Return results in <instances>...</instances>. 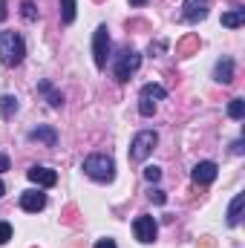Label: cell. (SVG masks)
Segmentation results:
<instances>
[{
  "mask_svg": "<svg viewBox=\"0 0 245 248\" xmlns=\"http://www.w3.org/2000/svg\"><path fill=\"white\" fill-rule=\"evenodd\" d=\"M144 179H147V182H159V179H162V168L147 165V168H144Z\"/></svg>",
  "mask_w": 245,
  "mask_h": 248,
  "instance_id": "cell-22",
  "label": "cell"
},
{
  "mask_svg": "<svg viewBox=\"0 0 245 248\" xmlns=\"http://www.w3.org/2000/svg\"><path fill=\"white\" fill-rule=\"evenodd\" d=\"M141 66V55L136 49H122L116 58H113V72H116V81H130V75Z\"/></svg>",
  "mask_w": 245,
  "mask_h": 248,
  "instance_id": "cell-4",
  "label": "cell"
},
{
  "mask_svg": "<svg viewBox=\"0 0 245 248\" xmlns=\"http://www.w3.org/2000/svg\"><path fill=\"white\" fill-rule=\"evenodd\" d=\"M6 170H9V156L0 153V173H6Z\"/></svg>",
  "mask_w": 245,
  "mask_h": 248,
  "instance_id": "cell-26",
  "label": "cell"
},
{
  "mask_svg": "<svg viewBox=\"0 0 245 248\" xmlns=\"http://www.w3.org/2000/svg\"><path fill=\"white\" fill-rule=\"evenodd\" d=\"M29 141H41V144H46V147H55L58 144V133H55V127H35V130H29Z\"/></svg>",
  "mask_w": 245,
  "mask_h": 248,
  "instance_id": "cell-11",
  "label": "cell"
},
{
  "mask_svg": "<svg viewBox=\"0 0 245 248\" xmlns=\"http://www.w3.org/2000/svg\"><path fill=\"white\" fill-rule=\"evenodd\" d=\"M214 81L216 84H231L234 81V58H219L214 66Z\"/></svg>",
  "mask_w": 245,
  "mask_h": 248,
  "instance_id": "cell-12",
  "label": "cell"
},
{
  "mask_svg": "<svg viewBox=\"0 0 245 248\" xmlns=\"http://www.w3.org/2000/svg\"><path fill=\"white\" fill-rule=\"evenodd\" d=\"M107 55H110V29L107 26H98L95 35H92V58H95V66L98 69L107 66Z\"/></svg>",
  "mask_w": 245,
  "mask_h": 248,
  "instance_id": "cell-5",
  "label": "cell"
},
{
  "mask_svg": "<svg viewBox=\"0 0 245 248\" xmlns=\"http://www.w3.org/2000/svg\"><path fill=\"white\" fill-rule=\"evenodd\" d=\"M199 248H214V240H211V237H205V240L199 243Z\"/></svg>",
  "mask_w": 245,
  "mask_h": 248,
  "instance_id": "cell-29",
  "label": "cell"
},
{
  "mask_svg": "<svg viewBox=\"0 0 245 248\" xmlns=\"http://www.w3.org/2000/svg\"><path fill=\"white\" fill-rule=\"evenodd\" d=\"M216 173H219L216 162H199V165L193 168V182L205 187V185H211V182L216 179Z\"/></svg>",
  "mask_w": 245,
  "mask_h": 248,
  "instance_id": "cell-9",
  "label": "cell"
},
{
  "mask_svg": "<svg viewBox=\"0 0 245 248\" xmlns=\"http://www.w3.org/2000/svg\"><path fill=\"white\" fill-rule=\"evenodd\" d=\"M38 90L46 95L49 107H55V110H58V107H63V95L58 93V90H52V84H49V81H41V87H38Z\"/></svg>",
  "mask_w": 245,
  "mask_h": 248,
  "instance_id": "cell-14",
  "label": "cell"
},
{
  "mask_svg": "<svg viewBox=\"0 0 245 248\" xmlns=\"http://www.w3.org/2000/svg\"><path fill=\"white\" fill-rule=\"evenodd\" d=\"M156 144H159V133H156V130H141V133H136V139H133V144H130V162H144V159L153 153Z\"/></svg>",
  "mask_w": 245,
  "mask_h": 248,
  "instance_id": "cell-3",
  "label": "cell"
},
{
  "mask_svg": "<svg viewBox=\"0 0 245 248\" xmlns=\"http://www.w3.org/2000/svg\"><path fill=\"white\" fill-rule=\"evenodd\" d=\"M3 196H6V185H3V182H0V199H3Z\"/></svg>",
  "mask_w": 245,
  "mask_h": 248,
  "instance_id": "cell-31",
  "label": "cell"
},
{
  "mask_svg": "<svg viewBox=\"0 0 245 248\" xmlns=\"http://www.w3.org/2000/svg\"><path fill=\"white\" fill-rule=\"evenodd\" d=\"M138 95H147V98H153V101H162V98H168V90H165L162 84H144Z\"/></svg>",
  "mask_w": 245,
  "mask_h": 248,
  "instance_id": "cell-16",
  "label": "cell"
},
{
  "mask_svg": "<svg viewBox=\"0 0 245 248\" xmlns=\"http://www.w3.org/2000/svg\"><path fill=\"white\" fill-rule=\"evenodd\" d=\"M20 15H23L26 20H38V9H35V3H32V0H23V3H20Z\"/></svg>",
  "mask_w": 245,
  "mask_h": 248,
  "instance_id": "cell-21",
  "label": "cell"
},
{
  "mask_svg": "<svg viewBox=\"0 0 245 248\" xmlns=\"http://www.w3.org/2000/svg\"><path fill=\"white\" fill-rule=\"evenodd\" d=\"M26 58V44L20 38V32H0V61L6 66H17V63Z\"/></svg>",
  "mask_w": 245,
  "mask_h": 248,
  "instance_id": "cell-1",
  "label": "cell"
},
{
  "mask_svg": "<svg viewBox=\"0 0 245 248\" xmlns=\"http://www.w3.org/2000/svg\"><path fill=\"white\" fill-rule=\"evenodd\" d=\"M84 173L95 182H113L116 179V162L104 153H92L84 159Z\"/></svg>",
  "mask_w": 245,
  "mask_h": 248,
  "instance_id": "cell-2",
  "label": "cell"
},
{
  "mask_svg": "<svg viewBox=\"0 0 245 248\" xmlns=\"http://www.w3.org/2000/svg\"><path fill=\"white\" fill-rule=\"evenodd\" d=\"M26 176H29V182H35L38 187H52L55 182H58V173H55L52 168H41V165L29 168Z\"/></svg>",
  "mask_w": 245,
  "mask_h": 248,
  "instance_id": "cell-8",
  "label": "cell"
},
{
  "mask_svg": "<svg viewBox=\"0 0 245 248\" xmlns=\"http://www.w3.org/2000/svg\"><path fill=\"white\" fill-rule=\"evenodd\" d=\"M228 116H231L234 122L245 119V101L243 98H231V101H228Z\"/></svg>",
  "mask_w": 245,
  "mask_h": 248,
  "instance_id": "cell-19",
  "label": "cell"
},
{
  "mask_svg": "<svg viewBox=\"0 0 245 248\" xmlns=\"http://www.w3.org/2000/svg\"><path fill=\"white\" fill-rule=\"evenodd\" d=\"M12 240V225L9 222H0V246H6Z\"/></svg>",
  "mask_w": 245,
  "mask_h": 248,
  "instance_id": "cell-24",
  "label": "cell"
},
{
  "mask_svg": "<svg viewBox=\"0 0 245 248\" xmlns=\"http://www.w3.org/2000/svg\"><path fill=\"white\" fill-rule=\"evenodd\" d=\"M133 234H136V240L138 243H144V246H150L153 240H156V234H159V225H156V219L153 217H136L133 219Z\"/></svg>",
  "mask_w": 245,
  "mask_h": 248,
  "instance_id": "cell-6",
  "label": "cell"
},
{
  "mask_svg": "<svg viewBox=\"0 0 245 248\" xmlns=\"http://www.w3.org/2000/svg\"><path fill=\"white\" fill-rule=\"evenodd\" d=\"M243 23H245V9H231V12L222 15V26H228V29H240Z\"/></svg>",
  "mask_w": 245,
  "mask_h": 248,
  "instance_id": "cell-15",
  "label": "cell"
},
{
  "mask_svg": "<svg viewBox=\"0 0 245 248\" xmlns=\"http://www.w3.org/2000/svg\"><path fill=\"white\" fill-rule=\"evenodd\" d=\"M15 113H17V98L15 95H0V116L12 119Z\"/></svg>",
  "mask_w": 245,
  "mask_h": 248,
  "instance_id": "cell-17",
  "label": "cell"
},
{
  "mask_svg": "<svg viewBox=\"0 0 245 248\" xmlns=\"http://www.w3.org/2000/svg\"><path fill=\"white\" fill-rule=\"evenodd\" d=\"M196 46H199V38H196V35H190V38H184L182 44L176 46V52H179V55H187V52H193Z\"/></svg>",
  "mask_w": 245,
  "mask_h": 248,
  "instance_id": "cell-20",
  "label": "cell"
},
{
  "mask_svg": "<svg viewBox=\"0 0 245 248\" xmlns=\"http://www.w3.org/2000/svg\"><path fill=\"white\" fill-rule=\"evenodd\" d=\"M208 15V0H184V9H182V17L187 23H196Z\"/></svg>",
  "mask_w": 245,
  "mask_h": 248,
  "instance_id": "cell-10",
  "label": "cell"
},
{
  "mask_svg": "<svg viewBox=\"0 0 245 248\" xmlns=\"http://www.w3.org/2000/svg\"><path fill=\"white\" fill-rule=\"evenodd\" d=\"M75 15H78V3L75 0H61V20L66 26L75 23Z\"/></svg>",
  "mask_w": 245,
  "mask_h": 248,
  "instance_id": "cell-18",
  "label": "cell"
},
{
  "mask_svg": "<svg viewBox=\"0 0 245 248\" xmlns=\"http://www.w3.org/2000/svg\"><path fill=\"white\" fill-rule=\"evenodd\" d=\"M147 0H130V6H144Z\"/></svg>",
  "mask_w": 245,
  "mask_h": 248,
  "instance_id": "cell-30",
  "label": "cell"
},
{
  "mask_svg": "<svg viewBox=\"0 0 245 248\" xmlns=\"http://www.w3.org/2000/svg\"><path fill=\"white\" fill-rule=\"evenodd\" d=\"M20 208L29 211V214L44 211V208H46V193H44L41 187H38V190H23V193H20Z\"/></svg>",
  "mask_w": 245,
  "mask_h": 248,
  "instance_id": "cell-7",
  "label": "cell"
},
{
  "mask_svg": "<svg viewBox=\"0 0 245 248\" xmlns=\"http://www.w3.org/2000/svg\"><path fill=\"white\" fill-rule=\"evenodd\" d=\"M92 248H119V246H116V240H98Z\"/></svg>",
  "mask_w": 245,
  "mask_h": 248,
  "instance_id": "cell-25",
  "label": "cell"
},
{
  "mask_svg": "<svg viewBox=\"0 0 245 248\" xmlns=\"http://www.w3.org/2000/svg\"><path fill=\"white\" fill-rule=\"evenodd\" d=\"M243 205H245V193H237V196L231 199V208H228V225H231V228L240 225V219H243Z\"/></svg>",
  "mask_w": 245,
  "mask_h": 248,
  "instance_id": "cell-13",
  "label": "cell"
},
{
  "mask_svg": "<svg viewBox=\"0 0 245 248\" xmlns=\"http://www.w3.org/2000/svg\"><path fill=\"white\" fill-rule=\"evenodd\" d=\"M231 150H234V153H243L245 147H243V139H237V141H234V147H231Z\"/></svg>",
  "mask_w": 245,
  "mask_h": 248,
  "instance_id": "cell-28",
  "label": "cell"
},
{
  "mask_svg": "<svg viewBox=\"0 0 245 248\" xmlns=\"http://www.w3.org/2000/svg\"><path fill=\"white\" fill-rule=\"evenodd\" d=\"M9 17V9H6V0H0V20H6Z\"/></svg>",
  "mask_w": 245,
  "mask_h": 248,
  "instance_id": "cell-27",
  "label": "cell"
},
{
  "mask_svg": "<svg viewBox=\"0 0 245 248\" xmlns=\"http://www.w3.org/2000/svg\"><path fill=\"white\" fill-rule=\"evenodd\" d=\"M147 196H150V199H153L156 205H165V202H168V196H165V190H162V187H153V190H150Z\"/></svg>",
  "mask_w": 245,
  "mask_h": 248,
  "instance_id": "cell-23",
  "label": "cell"
}]
</instances>
